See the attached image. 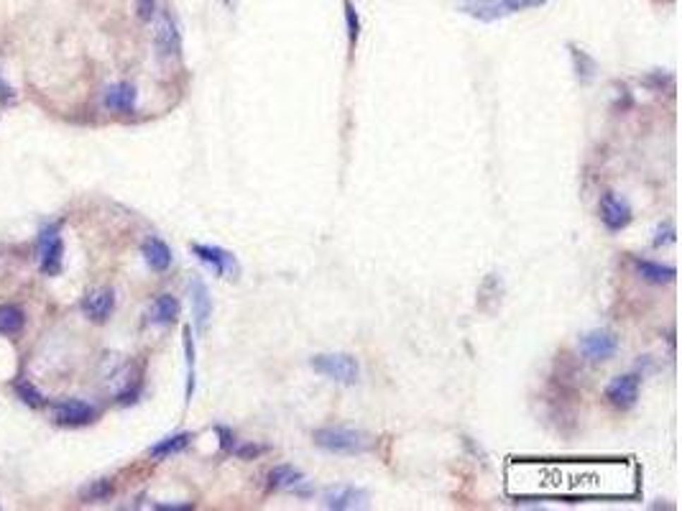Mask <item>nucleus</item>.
Returning a JSON list of instances; mask_svg holds the SVG:
<instances>
[{"instance_id": "obj_21", "label": "nucleus", "mask_w": 682, "mask_h": 511, "mask_svg": "<svg viewBox=\"0 0 682 511\" xmlns=\"http://www.w3.org/2000/svg\"><path fill=\"white\" fill-rule=\"evenodd\" d=\"M23 323H26V315H23L20 307H16V304L0 307V332L3 335H16L23 327Z\"/></svg>"}, {"instance_id": "obj_23", "label": "nucleus", "mask_w": 682, "mask_h": 511, "mask_svg": "<svg viewBox=\"0 0 682 511\" xmlns=\"http://www.w3.org/2000/svg\"><path fill=\"white\" fill-rule=\"evenodd\" d=\"M184 356H187V402H192V394H194V343H192V327H184Z\"/></svg>"}, {"instance_id": "obj_6", "label": "nucleus", "mask_w": 682, "mask_h": 511, "mask_svg": "<svg viewBox=\"0 0 682 511\" xmlns=\"http://www.w3.org/2000/svg\"><path fill=\"white\" fill-rule=\"evenodd\" d=\"M192 253L197 256V261H202L208 269H213L215 276L238 274V261L230 251L220 248V246H210V243H192Z\"/></svg>"}, {"instance_id": "obj_28", "label": "nucleus", "mask_w": 682, "mask_h": 511, "mask_svg": "<svg viewBox=\"0 0 682 511\" xmlns=\"http://www.w3.org/2000/svg\"><path fill=\"white\" fill-rule=\"evenodd\" d=\"M506 13H516V11H527V8H539L544 6L547 0H501Z\"/></svg>"}, {"instance_id": "obj_20", "label": "nucleus", "mask_w": 682, "mask_h": 511, "mask_svg": "<svg viewBox=\"0 0 682 511\" xmlns=\"http://www.w3.org/2000/svg\"><path fill=\"white\" fill-rule=\"evenodd\" d=\"M570 54H573V64H575L578 80H580L582 85L593 82L595 80V72H598V64H595L593 56H590L588 52L578 49V47H570Z\"/></svg>"}, {"instance_id": "obj_10", "label": "nucleus", "mask_w": 682, "mask_h": 511, "mask_svg": "<svg viewBox=\"0 0 682 511\" xmlns=\"http://www.w3.org/2000/svg\"><path fill=\"white\" fill-rule=\"evenodd\" d=\"M189 302H192V317H194V327L205 332L210 325V317H213V296H210L208 284L202 282L200 276H194L189 282Z\"/></svg>"}, {"instance_id": "obj_31", "label": "nucleus", "mask_w": 682, "mask_h": 511, "mask_svg": "<svg viewBox=\"0 0 682 511\" xmlns=\"http://www.w3.org/2000/svg\"><path fill=\"white\" fill-rule=\"evenodd\" d=\"M0 95H6L8 100H11V90H8L6 85H3V82H0Z\"/></svg>"}, {"instance_id": "obj_29", "label": "nucleus", "mask_w": 682, "mask_h": 511, "mask_svg": "<svg viewBox=\"0 0 682 511\" xmlns=\"http://www.w3.org/2000/svg\"><path fill=\"white\" fill-rule=\"evenodd\" d=\"M154 13H156V0H136V16L143 23L154 18Z\"/></svg>"}, {"instance_id": "obj_17", "label": "nucleus", "mask_w": 682, "mask_h": 511, "mask_svg": "<svg viewBox=\"0 0 682 511\" xmlns=\"http://www.w3.org/2000/svg\"><path fill=\"white\" fill-rule=\"evenodd\" d=\"M136 97H138V92H136L133 85L118 82V85H113V88L105 92V105L113 110V113H133Z\"/></svg>"}, {"instance_id": "obj_1", "label": "nucleus", "mask_w": 682, "mask_h": 511, "mask_svg": "<svg viewBox=\"0 0 682 511\" xmlns=\"http://www.w3.org/2000/svg\"><path fill=\"white\" fill-rule=\"evenodd\" d=\"M312 440L320 450L333 452V455H363L373 447V438L363 430H353V427H320L312 432Z\"/></svg>"}, {"instance_id": "obj_25", "label": "nucleus", "mask_w": 682, "mask_h": 511, "mask_svg": "<svg viewBox=\"0 0 682 511\" xmlns=\"http://www.w3.org/2000/svg\"><path fill=\"white\" fill-rule=\"evenodd\" d=\"M16 391H18V397L23 404H28V407H44L47 404V399H44V394H41L36 386H31L28 381H18L16 383Z\"/></svg>"}, {"instance_id": "obj_30", "label": "nucleus", "mask_w": 682, "mask_h": 511, "mask_svg": "<svg viewBox=\"0 0 682 511\" xmlns=\"http://www.w3.org/2000/svg\"><path fill=\"white\" fill-rule=\"evenodd\" d=\"M215 432L220 435V447H222V452H233V447H235V435H233V430H227V427H215Z\"/></svg>"}, {"instance_id": "obj_22", "label": "nucleus", "mask_w": 682, "mask_h": 511, "mask_svg": "<svg viewBox=\"0 0 682 511\" xmlns=\"http://www.w3.org/2000/svg\"><path fill=\"white\" fill-rule=\"evenodd\" d=\"M342 8H345V31H348V41L350 47H355V41L361 36V16L355 11L353 0H342Z\"/></svg>"}, {"instance_id": "obj_18", "label": "nucleus", "mask_w": 682, "mask_h": 511, "mask_svg": "<svg viewBox=\"0 0 682 511\" xmlns=\"http://www.w3.org/2000/svg\"><path fill=\"white\" fill-rule=\"evenodd\" d=\"M181 307H179V299L172 294H161L154 299V304H151V310H148V320L154 325H172L177 323V317H179Z\"/></svg>"}, {"instance_id": "obj_14", "label": "nucleus", "mask_w": 682, "mask_h": 511, "mask_svg": "<svg viewBox=\"0 0 682 511\" xmlns=\"http://www.w3.org/2000/svg\"><path fill=\"white\" fill-rule=\"evenodd\" d=\"M268 491H294L304 486V473L294 465H274L266 476Z\"/></svg>"}, {"instance_id": "obj_8", "label": "nucleus", "mask_w": 682, "mask_h": 511, "mask_svg": "<svg viewBox=\"0 0 682 511\" xmlns=\"http://www.w3.org/2000/svg\"><path fill=\"white\" fill-rule=\"evenodd\" d=\"M154 44H156V52H159L161 59H172V56H179L181 54V34H179V26H177V20L172 13H164L159 16V20H156V34H154Z\"/></svg>"}, {"instance_id": "obj_13", "label": "nucleus", "mask_w": 682, "mask_h": 511, "mask_svg": "<svg viewBox=\"0 0 682 511\" xmlns=\"http://www.w3.org/2000/svg\"><path fill=\"white\" fill-rule=\"evenodd\" d=\"M634 269L644 282L654 284V287L672 284L677 279L675 266H667V263H659V261H649V258H634Z\"/></svg>"}, {"instance_id": "obj_26", "label": "nucleus", "mask_w": 682, "mask_h": 511, "mask_svg": "<svg viewBox=\"0 0 682 511\" xmlns=\"http://www.w3.org/2000/svg\"><path fill=\"white\" fill-rule=\"evenodd\" d=\"M263 452H268L266 445H256V443L238 445V443H235V447H233V452H230V455L241 457V460H253V457L263 455Z\"/></svg>"}, {"instance_id": "obj_9", "label": "nucleus", "mask_w": 682, "mask_h": 511, "mask_svg": "<svg viewBox=\"0 0 682 511\" xmlns=\"http://www.w3.org/2000/svg\"><path fill=\"white\" fill-rule=\"evenodd\" d=\"M54 409V419L59 424H67V427H82V424H90L95 419V407L88 402H80V399H64V402H56L52 407Z\"/></svg>"}, {"instance_id": "obj_12", "label": "nucleus", "mask_w": 682, "mask_h": 511, "mask_svg": "<svg viewBox=\"0 0 682 511\" xmlns=\"http://www.w3.org/2000/svg\"><path fill=\"white\" fill-rule=\"evenodd\" d=\"M115 310V294L110 289H95L82 299V312L92 323H105Z\"/></svg>"}, {"instance_id": "obj_5", "label": "nucleus", "mask_w": 682, "mask_h": 511, "mask_svg": "<svg viewBox=\"0 0 682 511\" xmlns=\"http://www.w3.org/2000/svg\"><path fill=\"white\" fill-rule=\"evenodd\" d=\"M639 389H642V376L639 373H621L609 381L606 386V399L616 409H631L639 402Z\"/></svg>"}, {"instance_id": "obj_7", "label": "nucleus", "mask_w": 682, "mask_h": 511, "mask_svg": "<svg viewBox=\"0 0 682 511\" xmlns=\"http://www.w3.org/2000/svg\"><path fill=\"white\" fill-rule=\"evenodd\" d=\"M61 236H59V225H49V228L41 230L39 238V261H41V271L49 276H56L61 271Z\"/></svg>"}, {"instance_id": "obj_27", "label": "nucleus", "mask_w": 682, "mask_h": 511, "mask_svg": "<svg viewBox=\"0 0 682 511\" xmlns=\"http://www.w3.org/2000/svg\"><path fill=\"white\" fill-rule=\"evenodd\" d=\"M675 241V225L672 222H662L659 228H657V233H654V248H659V246H667V243H672Z\"/></svg>"}, {"instance_id": "obj_16", "label": "nucleus", "mask_w": 682, "mask_h": 511, "mask_svg": "<svg viewBox=\"0 0 682 511\" xmlns=\"http://www.w3.org/2000/svg\"><path fill=\"white\" fill-rule=\"evenodd\" d=\"M143 258H146L148 269L151 271H167L169 266H172V261H174V256H172V248H169L167 243L161 241V238L151 236L146 238V243H143Z\"/></svg>"}, {"instance_id": "obj_3", "label": "nucleus", "mask_w": 682, "mask_h": 511, "mask_svg": "<svg viewBox=\"0 0 682 511\" xmlns=\"http://www.w3.org/2000/svg\"><path fill=\"white\" fill-rule=\"evenodd\" d=\"M618 337L611 330H590L580 337V353L588 363H606L618 353Z\"/></svg>"}, {"instance_id": "obj_19", "label": "nucleus", "mask_w": 682, "mask_h": 511, "mask_svg": "<svg viewBox=\"0 0 682 511\" xmlns=\"http://www.w3.org/2000/svg\"><path fill=\"white\" fill-rule=\"evenodd\" d=\"M189 443H192V435H189V432H177V435H169V438L159 440V443L148 450V455L154 457V460H164V457H172V455H177V452H181Z\"/></svg>"}, {"instance_id": "obj_15", "label": "nucleus", "mask_w": 682, "mask_h": 511, "mask_svg": "<svg viewBox=\"0 0 682 511\" xmlns=\"http://www.w3.org/2000/svg\"><path fill=\"white\" fill-rule=\"evenodd\" d=\"M457 6H460L462 13H468L470 18L483 20V23H491V20H498L503 16H508L501 0H460Z\"/></svg>"}, {"instance_id": "obj_2", "label": "nucleus", "mask_w": 682, "mask_h": 511, "mask_svg": "<svg viewBox=\"0 0 682 511\" xmlns=\"http://www.w3.org/2000/svg\"><path fill=\"white\" fill-rule=\"evenodd\" d=\"M309 366L315 373L335 383H342V386H353L361 378V363L350 353H320V356H312Z\"/></svg>"}, {"instance_id": "obj_11", "label": "nucleus", "mask_w": 682, "mask_h": 511, "mask_svg": "<svg viewBox=\"0 0 682 511\" xmlns=\"http://www.w3.org/2000/svg\"><path fill=\"white\" fill-rule=\"evenodd\" d=\"M366 504V491L355 488V486H335L325 491V506L335 511H348L361 509Z\"/></svg>"}, {"instance_id": "obj_4", "label": "nucleus", "mask_w": 682, "mask_h": 511, "mask_svg": "<svg viewBox=\"0 0 682 511\" xmlns=\"http://www.w3.org/2000/svg\"><path fill=\"white\" fill-rule=\"evenodd\" d=\"M598 212H601V222L606 225L609 233H621V230L629 228L631 220H634V210H631V205L623 200L621 195H616V192H603Z\"/></svg>"}, {"instance_id": "obj_24", "label": "nucleus", "mask_w": 682, "mask_h": 511, "mask_svg": "<svg viewBox=\"0 0 682 511\" xmlns=\"http://www.w3.org/2000/svg\"><path fill=\"white\" fill-rule=\"evenodd\" d=\"M113 496V483L107 481V478H102V481H95V483H90L85 491H82V498L85 501H105V498Z\"/></svg>"}]
</instances>
